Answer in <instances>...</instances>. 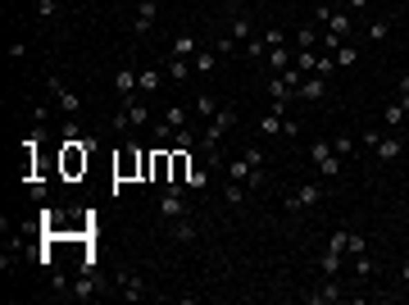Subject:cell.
<instances>
[{
	"label": "cell",
	"mask_w": 409,
	"mask_h": 305,
	"mask_svg": "<svg viewBox=\"0 0 409 305\" xmlns=\"http://www.w3.org/2000/svg\"><path fill=\"white\" fill-rule=\"evenodd\" d=\"M405 260H409V246H405Z\"/></svg>",
	"instance_id": "c3c4849f"
},
{
	"label": "cell",
	"mask_w": 409,
	"mask_h": 305,
	"mask_svg": "<svg viewBox=\"0 0 409 305\" xmlns=\"http://www.w3.org/2000/svg\"><path fill=\"white\" fill-rule=\"evenodd\" d=\"M173 146H178V151H191V146H200V137H196V128H191V123L173 132Z\"/></svg>",
	"instance_id": "f1b7e54d"
},
{
	"label": "cell",
	"mask_w": 409,
	"mask_h": 305,
	"mask_svg": "<svg viewBox=\"0 0 409 305\" xmlns=\"http://www.w3.org/2000/svg\"><path fill=\"white\" fill-rule=\"evenodd\" d=\"M400 278H405V283H409V260H405V264H400Z\"/></svg>",
	"instance_id": "7dc6e473"
},
{
	"label": "cell",
	"mask_w": 409,
	"mask_h": 305,
	"mask_svg": "<svg viewBox=\"0 0 409 305\" xmlns=\"http://www.w3.org/2000/svg\"><path fill=\"white\" fill-rule=\"evenodd\" d=\"M345 246H350V228H336L332 237H327V251H336V255H345Z\"/></svg>",
	"instance_id": "d590c367"
},
{
	"label": "cell",
	"mask_w": 409,
	"mask_h": 305,
	"mask_svg": "<svg viewBox=\"0 0 409 305\" xmlns=\"http://www.w3.org/2000/svg\"><path fill=\"white\" fill-rule=\"evenodd\" d=\"M169 232H173V241H196V237H200V228L191 223V214H187V219H173Z\"/></svg>",
	"instance_id": "ffe728a7"
},
{
	"label": "cell",
	"mask_w": 409,
	"mask_h": 305,
	"mask_svg": "<svg viewBox=\"0 0 409 305\" xmlns=\"http://www.w3.org/2000/svg\"><path fill=\"white\" fill-rule=\"evenodd\" d=\"M173 132H178V128H173V123H155V142H173Z\"/></svg>",
	"instance_id": "b9f144b4"
},
{
	"label": "cell",
	"mask_w": 409,
	"mask_h": 305,
	"mask_svg": "<svg viewBox=\"0 0 409 305\" xmlns=\"http://www.w3.org/2000/svg\"><path fill=\"white\" fill-rule=\"evenodd\" d=\"M151 178L155 183H169L173 178V151H155L151 155Z\"/></svg>",
	"instance_id": "2e32d148"
},
{
	"label": "cell",
	"mask_w": 409,
	"mask_h": 305,
	"mask_svg": "<svg viewBox=\"0 0 409 305\" xmlns=\"http://www.w3.org/2000/svg\"><path fill=\"white\" fill-rule=\"evenodd\" d=\"M73 296H77V301H91V296H96V273H91V269H82V278L73 283Z\"/></svg>",
	"instance_id": "4316f807"
},
{
	"label": "cell",
	"mask_w": 409,
	"mask_h": 305,
	"mask_svg": "<svg viewBox=\"0 0 409 305\" xmlns=\"http://www.w3.org/2000/svg\"><path fill=\"white\" fill-rule=\"evenodd\" d=\"M359 146H368V151H373V160H382V164H396L400 155H405V142H400L391 128H364Z\"/></svg>",
	"instance_id": "6da1fadb"
},
{
	"label": "cell",
	"mask_w": 409,
	"mask_h": 305,
	"mask_svg": "<svg viewBox=\"0 0 409 305\" xmlns=\"http://www.w3.org/2000/svg\"><path fill=\"white\" fill-rule=\"evenodd\" d=\"M345 255H368V241H364V232H355V228H350V246H345Z\"/></svg>",
	"instance_id": "f35d334b"
},
{
	"label": "cell",
	"mask_w": 409,
	"mask_h": 305,
	"mask_svg": "<svg viewBox=\"0 0 409 305\" xmlns=\"http://www.w3.org/2000/svg\"><path fill=\"white\" fill-rule=\"evenodd\" d=\"M151 123V105H146V96H123V105H119V114H114V128L119 132H132V128H146Z\"/></svg>",
	"instance_id": "7a4b0ae2"
},
{
	"label": "cell",
	"mask_w": 409,
	"mask_h": 305,
	"mask_svg": "<svg viewBox=\"0 0 409 305\" xmlns=\"http://www.w3.org/2000/svg\"><path fill=\"white\" fill-rule=\"evenodd\" d=\"M246 196H250L246 183H227V205H246Z\"/></svg>",
	"instance_id": "8d00e7d4"
},
{
	"label": "cell",
	"mask_w": 409,
	"mask_h": 305,
	"mask_svg": "<svg viewBox=\"0 0 409 305\" xmlns=\"http://www.w3.org/2000/svg\"><path fill=\"white\" fill-rule=\"evenodd\" d=\"M214 50H218V55H232V50H237V41H232V37H218Z\"/></svg>",
	"instance_id": "ee69618b"
},
{
	"label": "cell",
	"mask_w": 409,
	"mask_h": 305,
	"mask_svg": "<svg viewBox=\"0 0 409 305\" xmlns=\"http://www.w3.org/2000/svg\"><path fill=\"white\" fill-rule=\"evenodd\" d=\"M405 91H409V73L400 77V87H396V96H405Z\"/></svg>",
	"instance_id": "bcb514c9"
},
{
	"label": "cell",
	"mask_w": 409,
	"mask_h": 305,
	"mask_svg": "<svg viewBox=\"0 0 409 305\" xmlns=\"http://www.w3.org/2000/svg\"><path fill=\"white\" fill-rule=\"evenodd\" d=\"M341 260H345V255H336V251H323V260H318L323 278H336V273H341Z\"/></svg>",
	"instance_id": "1f68e13d"
},
{
	"label": "cell",
	"mask_w": 409,
	"mask_h": 305,
	"mask_svg": "<svg viewBox=\"0 0 409 305\" xmlns=\"http://www.w3.org/2000/svg\"><path fill=\"white\" fill-rule=\"evenodd\" d=\"M164 82H169V77H164V68H146V73H137V91H141V96H155Z\"/></svg>",
	"instance_id": "e0dca14e"
},
{
	"label": "cell",
	"mask_w": 409,
	"mask_h": 305,
	"mask_svg": "<svg viewBox=\"0 0 409 305\" xmlns=\"http://www.w3.org/2000/svg\"><path fill=\"white\" fill-rule=\"evenodd\" d=\"M218 64H223V55H218V50H196V59H191L196 77H214Z\"/></svg>",
	"instance_id": "5bb4252c"
},
{
	"label": "cell",
	"mask_w": 409,
	"mask_h": 305,
	"mask_svg": "<svg viewBox=\"0 0 409 305\" xmlns=\"http://www.w3.org/2000/svg\"><path fill=\"white\" fill-rule=\"evenodd\" d=\"M155 19H160V5H155V0H141V5H137V19H132V37H146L155 28Z\"/></svg>",
	"instance_id": "9c48e42d"
},
{
	"label": "cell",
	"mask_w": 409,
	"mask_h": 305,
	"mask_svg": "<svg viewBox=\"0 0 409 305\" xmlns=\"http://www.w3.org/2000/svg\"><path fill=\"white\" fill-rule=\"evenodd\" d=\"M155 210H160V219H169V223H173V219H187V214H191L187 187L182 183H164V196H160V205H155Z\"/></svg>",
	"instance_id": "277c9868"
},
{
	"label": "cell",
	"mask_w": 409,
	"mask_h": 305,
	"mask_svg": "<svg viewBox=\"0 0 409 305\" xmlns=\"http://www.w3.org/2000/svg\"><path fill=\"white\" fill-rule=\"evenodd\" d=\"M32 5H37V0H32Z\"/></svg>",
	"instance_id": "681fc988"
},
{
	"label": "cell",
	"mask_w": 409,
	"mask_h": 305,
	"mask_svg": "<svg viewBox=\"0 0 409 305\" xmlns=\"http://www.w3.org/2000/svg\"><path fill=\"white\" fill-rule=\"evenodd\" d=\"M196 50H200V46H196L191 33H178V37H173V46H169V55H182V59H196Z\"/></svg>",
	"instance_id": "44dd1931"
},
{
	"label": "cell",
	"mask_w": 409,
	"mask_h": 305,
	"mask_svg": "<svg viewBox=\"0 0 409 305\" xmlns=\"http://www.w3.org/2000/svg\"><path fill=\"white\" fill-rule=\"evenodd\" d=\"M114 91L119 96H137V68H119L114 73Z\"/></svg>",
	"instance_id": "7402d4cb"
},
{
	"label": "cell",
	"mask_w": 409,
	"mask_h": 305,
	"mask_svg": "<svg viewBox=\"0 0 409 305\" xmlns=\"http://www.w3.org/2000/svg\"><path fill=\"white\" fill-rule=\"evenodd\" d=\"M227 37H232V41H250V37H255V14H250L246 5H237V0H232V23H227Z\"/></svg>",
	"instance_id": "52a82bcc"
},
{
	"label": "cell",
	"mask_w": 409,
	"mask_h": 305,
	"mask_svg": "<svg viewBox=\"0 0 409 305\" xmlns=\"http://www.w3.org/2000/svg\"><path fill=\"white\" fill-rule=\"evenodd\" d=\"M259 37H264V46H269V50H273V46H291V37L282 33V28H264ZM269 50H264V55H269Z\"/></svg>",
	"instance_id": "836d02e7"
},
{
	"label": "cell",
	"mask_w": 409,
	"mask_h": 305,
	"mask_svg": "<svg viewBox=\"0 0 409 305\" xmlns=\"http://www.w3.org/2000/svg\"><path fill=\"white\" fill-rule=\"evenodd\" d=\"M187 178H191V151H173V178H169V183H182L187 187Z\"/></svg>",
	"instance_id": "ac0fdd59"
},
{
	"label": "cell",
	"mask_w": 409,
	"mask_h": 305,
	"mask_svg": "<svg viewBox=\"0 0 409 305\" xmlns=\"http://www.w3.org/2000/svg\"><path fill=\"white\" fill-rule=\"evenodd\" d=\"M214 169H218V151H209L200 169H191V178H187V192H204V187H209V174H214Z\"/></svg>",
	"instance_id": "30bf717a"
},
{
	"label": "cell",
	"mask_w": 409,
	"mask_h": 305,
	"mask_svg": "<svg viewBox=\"0 0 409 305\" xmlns=\"http://www.w3.org/2000/svg\"><path fill=\"white\" fill-rule=\"evenodd\" d=\"M310 164L318 169V178H336L341 174V155L332 151V137H314L310 142Z\"/></svg>",
	"instance_id": "3957f363"
},
{
	"label": "cell",
	"mask_w": 409,
	"mask_h": 305,
	"mask_svg": "<svg viewBox=\"0 0 409 305\" xmlns=\"http://www.w3.org/2000/svg\"><path fill=\"white\" fill-rule=\"evenodd\" d=\"M46 91L55 96V105H59V114H64V119H73L77 109H82L77 91H68V87H64V77H59V73H46Z\"/></svg>",
	"instance_id": "8992f818"
},
{
	"label": "cell",
	"mask_w": 409,
	"mask_h": 305,
	"mask_svg": "<svg viewBox=\"0 0 409 305\" xmlns=\"http://www.w3.org/2000/svg\"><path fill=\"white\" fill-rule=\"evenodd\" d=\"M250 174H255V169H250L246 160H232V164H227V183H250Z\"/></svg>",
	"instance_id": "4dcf8cb0"
},
{
	"label": "cell",
	"mask_w": 409,
	"mask_h": 305,
	"mask_svg": "<svg viewBox=\"0 0 409 305\" xmlns=\"http://www.w3.org/2000/svg\"><path fill=\"white\" fill-rule=\"evenodd\" d=\"M327 96V77L323 73H310L301 82V91H296V100H323Z\"/></svg>",
	"instance_id": "9a60e30c"
},
{
	"label": "cell",
	"mask_w": 409,
	"mask_h": 305,
	"mask_svg": "<svg viewBox=\"0 0 409 305\" xmlns=\"http://www.w3.org/2000/svg\"><path fill=\"white\" fill-rule=\"evenodd\" d=\"M218 109H223V105H218V100L209 96V91H200V96L191 100V114H196V119H214Z\"/></svg>",
	"instance_id": "d6986e66"
},
{
	"label": "cell",
	"mask_w": 409,
	"mask_h": 305,
	"mask_svg": "<svg viewBox=\"0 0 409 305\" xmlns=\"http://www.w3.org/2000/svg\"><path fill=\"white\" fill-rule=\"evenodd\" d=\"M164 77H169V82H187V77H196V68L182 55H169V59H164Z\"/></svg>",
	"instance_id": "4fadbf2b"
},
{
	"label": "cell",
	"mask_w": 409,
	"mask_h": 305,
	"mask_svg": "<svg viewBox=\"0 0 409 305\" xmlns=\"http://www.w3.org/2000/svg\"><path fill=\"white\" fill-rule=\"evenodd\" d=\"M332 55H336V68H355V64H359V46H355V41H341Z\"/></svg>",
	"instance_id": "603a6c76"
},
{
	"label": "cell",
	"mask_w": 409,
	"mask_h": 305,
	"mask_svg": "<svg viewBox=\"0 0 409 305\" xmlns=\"http://www.w3.org/2000/svg\"><path fill=\"white\" fill-rule=\"evenodd\" d=\"M241 50H246V59H264L269 46H264V37H250V41H241Z\"/></svg>",
	"instance_id": "74e56055"
},
{
	"label": "cell",
	"mask_w": 409,
	"mask_h": 305,
	"mask_svg": "<svg viewBox=\"0 0 409 305\" xmlns=\"http://www.w3.org/2000/svg\"><path fill=\"white\" fill-rule=\"evenodd\" d=\"M382 123H387L391 132H396L400 123H405V105H400V96H396V100H387V105H382Z\"/></svg>",
	"instance_id": "cb8c5ba5"
},
{
	"label": "cell",
	"mask_w": 409,
	"mask_h": 305,
	"mask_svg": "<svg viewBox=\"0 0 409 305\" xmlns=\"http://www.w3.org/2000/svg\"><path fill=\"white\" fill-rule=\"evenodd\" d=\"M373 269H377V264H373V255H355V273H359V278H368Z\"/></svg>",
	"instance_id": "ab89813d"
},
{
	"label": "cell",
	"mask_w": 409,
	"mask_h": 305,
	"mask_svg": "<svg viewBox=\"0 0 409 305\" xmlns=\"http://www.w3.org/2000/svg\"><path fill=\"white\" fill-rule=\"evenodd\" d=\"M141 160H146V155H137V151H132V146H128V151H123L119 160H114V174H119V178H128L132 169H137V164H141Z\"/></svg>",
	"instance_id": "83f0119b"
},
{
	"label": "cell",
	"mask_w": 409,
	"mask_h": 305,
	"mask_svg": "<svg viewBox=\"0 0 409 305\" xmlns=\"http://www.w3.org/2000/svg\"><path fill=\"white\" fill-rule=\"evenodd\" d=\"M332 301H341V283L336 278H323L314 292H305V305H332Z\"/></svg>",
	"instance_id": "ba28073f"
},
{
	"label": "cell",
	"mask_w": 409,
	"mask_h": 305,
	"mask_svg": "<svg viewBox=\"0 0 409 305\" xmlns=\"http://www.w3.org/2000/svg\"><path fill=\"white\" fill-rule=\"evenodd\" d=\"M37 14H41V19H55V14H59V0H37Z\"/></svg>",
	"instance_id": "60d3db41"
},
{
	"label": "cell",
	"mask_w": 409,
	"mask_h": 305,
	"mask_svg": "<svg viewBox=\"0 0 409 305\" xmlns=\"http://www.w3.org/2000/svg\"><path fill=\"white\" fill-rule=\"evenodd\" d=\"M119 296H123V301H141V296H146V278L132 273V269H123L119 273Z\"/></svg>",
	"instance_id": "8fae6325"
},
{
	"label": "cell",
	"mask_w": 409,
	"mask_h": 305,
	"mask_svg": "<svg viewBox=\"0 0 409 305\" xmlns=\"http://www.w3.org/2000/svg\"><path fill=\"white\" fill-rule=\"evenodd\" d=\"M241 160H246V164H250V169H264V151H259V146H250V151H246V155H241Z\"/></svg>",
	"instance_id": "7bdbcfd3"
},
{
	"label": "cell",
	"mask_w": 409,
	"mask_h": 305,
	"mask_svg": "<svg viewBox=\"0 0 409 305\" xmlns=\"http://www.w3.org/2000/svg\"><path fill=\"white\" fill-rule=\"evenodd\" d=\"M291 64H296V50H291V46H273V50L264 55V68H269V73H287Z\"/></svg>",
	"instance_id": "7c38bea8"
},
{
	"label": "cell",
	"mask_w": 409,
	"mask_h": 305,
	"mask_svg": "<svg viewBox=\"0 0 409 305\" xmlns=\"http://www.w3.org/2000/svg\"><path fill=\"white\" fill-rule=\"evenodd\" d=\"M391 28H396V19H391V14H387V19H373V23H368V37H373V41H387Z\"/></svg>",
	"instance_id": "d6a6232c"
},
{
	"label": "cell",
	"mask_w": 409,
	"mask_h": 305,
	"mask_svg": "<svg viewBox=\"0 0 409 305\" xmlns=\"http://www.w3.org/2000/svg\"><path fill=\"white\" fill-rule=\"evenodd\" d=\"M318 41H323V33H318V28H310V23L296 33V50H318Z\"/></svg>",
	"instance_id": "d4e9b609"
},
{
	"label": "cell",
	"mask_w": 409,
	"mask_h": 305,
	"mask_svg": "<svg viewBox=\"0 0 409 305\" xmlns=\"http://www.w3.org/2000/svg\"><path fill=\"white\" fill-rule=\"evenodd\" d=\"M332 151L341 155V160H350V155L359 151V142H355V137H345V132H336V137H332Z\"/></svg>",
	"instance_id": "f546056e"
},
{
	"label": "cell",
	"mask_w": 409,
	"mask_h": 305,
	"mask_svg": "<svg viewBox=\"0 0 409 305\" xmlns=\"http://www.w3.org/2000/svg\"><path fill=\"white\" fill-rule=\"evenodd\" d=\"M196 114H191V105H169L164 109V123H173V128H187Z\"/></svg>",
	"instance_id": "484cf974"
},
{
	"label": "cell",
	"mask_w": 409,
	"mask_h": 305,
	"mask_svg": "<svg viewBox=\"0 0 409 305\" xmlns=\"http://www.w3.org/2000/svg\"><path fill=\"white\" fill-rule=\"evenodd\" d=\"M296 68H301V73H314V68H318V50H296Z\"/></svg>",
	"instance_id": "e575fe53"
},
{
	"label": "cell",
	"mask_w": 409,
	"mask_h": 305,
	"mask_svg": "<svg viewBox=\"0 0 409 305\" xmlns=\"http://www.w3.org/2000/svg\"><path fill=\"white\" fill-rule=\"evenodd\" d=\"M364 5H373V0H345V10L355 14V10H364Z\"/></svg>",
	"instance_id": "f6af8a7d"
},
{
	"label": "cell",
	"mask_w": 409,
	"mask_h": 305,
	"mask_svg": "<svg viewBox=\"0 0 409 305\" xmlns=\"http://www.w3.org/2000/svg\"><path fill=\"white\" fill-rule=\"evenodd\" d=\"M318 205H323V183H301L287 196V214H305V210H318Z\"/></svg>",
	"instance_id": "5b68a950"
}]
</instances>
